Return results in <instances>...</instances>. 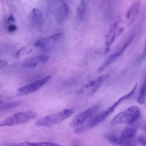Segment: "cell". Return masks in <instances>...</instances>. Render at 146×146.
I'll return each mask as SVG.
<instances>
[{"label":"cell","mask_w":146,"mask_h":146,"mask_svg":"<svg viewBox=\"0 0 146 146\" xmlns=\"http://www.w3.org/2000/svg\"><path fill=\"white\" fill-rule=\"evenodd\" d=\"M87 3L85 1L82 0L78 2V3L76 6V16L77 19L82 21H83L87 13Z\"/></svg>","instance_id":"obj_17"},{"label":"cell","mask_w":146,"mask_h":146,"mask_svg":"<svg viewBox=\"0 0 146 146\" xmlns=\"http://www.w3.org/2000/svg\"><path fill=\"white\" fill-rule=\"evenodd\" d=\"M48 60L49 56L47 55H38L25 60L22 66L26 68H32L46 63Z\"/></svg>","instance_id":"obj_13"},{"label":"cell","mask_w":146,"mask_h":146,"mask_svg":"<svg viewBox=\"0 0 146 146\" xmlns=\"http://www.w3.org/2000/svg\"><path fill=\"white\" fill-rule=\"evenodd\" d=\"M124 27L120 21L113 23L110 27L105 37L104 54L108 52L115 40L123 33Z\"/></svg>","instance_id":"obj_7"},{"label":"cell","mask_w":146,"mask_h":146,"mask_svg":"<svg viewBox=\"0 0 146 146\" xmlns=\"http://www.w3.org/2000/svg\"><path fill=\"white\" fill-rule=\"evenodd\" d=\"M36 113L31 111L17 112L1 121V127H12L25 124L34 119Z\"/></svg>","instance_id":"obj_4"},{"label":"cell","mask_w":146,"mask_h":146,"mask_svg":"<svg viewBox=\"0 0 146 146\" xmlns=\"http://www.w3.org/2000/svg\"><path fill=\"white\" fill-rule=\"evenodd\" d=\"M136 36V33H133L131 35L129 36V37L127 38V39L125 41L124 44H123L121 47L113 54H112L99 68L98 71L99 72L102 71L104 68H106L107 66L110 65L112 63L115 62L126 50V48L128 47V46L132 42L133 40L135 37Z\"/></svg>","instance_id":"obj_10"},{"label":"cell","mask_w":146,"mask_h":146,"mask_svg":"<svg viewBox=\"0 0 146 146\" xmlns=\"http://www.w3.org/2000/svg\"><path fill=\"white\" fill-rule=\"evenodd\" d=\"M54 9H50V11L53 10L54 15L56 19V21L59 24H62L65 22L67 19L69 12L70 9L67 4L62 1H58L57 5L52 6Z\"/></svg>","instance_id":"obj_11"},{"label":"cell","mask_w":146,"mask_h":146,"mask_svg":"<svg viewBox=\"0 0 146 146\" xmlns=\"http://www.w3.org/2000/svg\"><path fill=\"white\" fill-rule=\"evenodd\" d=\"M21 102L18 100L12 101V102H3L1 101L0 103V110L5 111L8 110L12 108H14L21 104Z\"/></svg>","instance_id":"obj_19"},{"label":"cell","mask_w":146,"mask_h":146,"mask_svg":"<svg viewBox=\"0 0 146 146\" xmlns=\"http://www.w3.org/2000/svg\"><path fill=\"white\" fill-rule=\"evenodd\" d=\"M64 34L62 33H58L52 35L40 38L36 40L34 46L40 50H51L55 48L63 39Z\"/></svg>","instance_id":"obj_6"},{"label":"cell","mask_w":146,"mask_h":146,"mask_svg":"<svg viewBox=\"0 0 146 146\" xmlns=\"http://www.w3.org/2000/svg\"><path fill=\"white\" fill-rule=\"evenodd\" d=\"M141 114L140 109L136 106H131L125 110L117 113L111 120V125L117 124H132L140 117Z\"/></svg>","instance_id":"obj_2"},{"label":"cell","mask_w":146,"mask_h":146,"mask_svg":"<svg viewBox=\"0 0 146 146\" xmlns=\"http://www.w3.org/2000/svg\"><path fill=\"white\" fill-rule=\"evenodd\" d=\"M10 146H61V145L57 143H51V142L25 141L22 143H13L10 145Z\"/></svg>","instance_id":"obj_18"},{"label":"cell","mask_w":146,"mask_h":146,"mask_svg":"<svg viewBox=\"0 0 146 146\" xmlns=\"http://www.w3.org/2000/svg\"><path fill=\"white\" fill-rule=\"evenodd\" d=\"M145 107H146V103H145Z\"/></svg>","instance_id":"obj_28"},{"label":"cell","mask_w":146,"mask_h":146,"mask_svg":"<svg viewBox=\"0 0 146 146\" xmlns=\"http://www.w3.org/2000/svg\"><path fill=\"white\" fill-rule=\"evenodd\" d=\"M6 30L9 33H14L17 30V27L15 23L10 24L6 26Z\"/></svg>","instance_id":"obj_23"},{"label":"cell","mask_w":146,"mask_h":146,"mask_svg":"<svg viewBox=\"0 0 146 146\" xmlns=\"http://www.w3.org/2000/svg\"><path fill=\"white\" fill-rule=\"evenodd\" d=\"M74 113L71 108H66L60 111L44 116L35 122L38 127H48L61 123L71 116Z\"/></svg>","instance_id":"obj_3"},{"label":"cell","mask_w":146,"mask_h":146,"mask_svg":"<svg viewBox=\"0 0 146 146\" xmlns=\"http://www.w3.org/2000/svg\"><path fill=\"white\" fill-rule=\"evenodd\" d=\"M146 100V80L143 82L140 90L137 102L140 104H144Z\"/></svg>","instance_id":"obj_21"},{"label":"cell","mask_w":146,"mask_h":146,"mask_svg":"<svg viewBox=\"0 0 146 146\" xmlns=\"http://www.w3.org/2000/svg\"><path fill=\"white\" fill-rule=\"evenodd\" d=\"M137 131V126L134 124L128 125L121 132L120 137L124 139L131 140V139L136 135Z\"/></svg>","instance_id":"obj_16"},{"label":"cell","mask_w":146,"mask_h":146,"mask_svg":"<svg viewBox=\"0 0 146 146\" xmlns=\"http://www.w3.org/2000/svg\"><path fill=\"white\" fill-rule=\"evenodd\" d=\"M100 108V104H96L92 106L87 110L76 114L70 123L71 127H77L82 125L87 120L91 119L98 112Z\"/></svg>","instance_id":"obj_8"},{"label":"cell","mask_w":146,"mask_h":146,"mask_svg":"<svg viewBox=\"0 0 146 146\" xmlns=\"http://www.w3.org/2000/svg\"><path fill=\"white\" fill-rule=\"evenodd\" d=\"M106 138L113 146H135L131 140H124L120 136H119L114 134H107Z\"/></svg>","instance_id":"obj_15"},{"label":"cell","mask_w":146,"mask_h":146,"mask_svg":"<svg viewBox=\"0 0 146 146\" xmlns=\"http://www.w3.org/2000/svg\"><path fill=\"white\" fill-rule=\"evenodd\" d=\"M137 87V83H136L135 86L133 87L132 90L128 92L125 95L122 96L121 98H120L119 99H117L116 102H115L111 106L108 107L107 108H106L105 110L103 111L102 112L99 113L98 114L95 115L93 116L88 121L87 124L85 126H83V127H80L75 129V132L79 133L82 132L85 130H87V129L93 128L102 121H103L106 119H107L116 108L117 107L119 106V104L122 103L123 102L129 99L135 93L136 91V90Z\"/></svg>","instance_id":"obj_1"},{"label":"cell","mask_w":146,"mask_h":146,"mask_svg":"<svg viewBox=\"0 0 146 146\" xmlns=\"http://www.w3.org/2000/svg\"><path fill=\"white\" fill-rule=\"evenodd\" d=\"M74 146H79V145H74Z\"/></svg>","instance_id":"obj_27"},{"label":"cell","mask_w":146,"mask_h":146,"mask_svg":"<svg viewBox=\"0 0 146 146\" xmlns=\"http://www.w3.org/2000/svg\"><path fill=\"white\" fill-rule=\"evenodd\" d=\"M109 76L108 74H105L90 80L77 91V95L85 98L92 96L108 79Z\"/></svg>","instance_id":"obj_5"},{"label":"cell","mask_w":146,"mask_h":146,"mask_svg":"<svg viewBox=\"0 0 146 146\" xmlns=\"http://www.w3.org/2000/svg\"><path fill=\"white\" fill-rule=\"evenodd\" d=\"M7 64V61H6V60H3V59L0 60V67H1L5 66Z\"/></svg>","instance_id":"obj_25"},{"label":"cell","mask_w":146,"mask_h":146,"mask_svg":"<svg viewBox=\"0 0 146 146\" xmlns=\"http://www.w3.org/2000/svg\"><path fill=\"white\" fill-rule=\"evenodd\" d=\"M51 75H47L42 79L29 83L22 87H21L17 90L16 95L18 96H24L33 93L44 86L51 79Z\"/></svg>","instance_id":"obj_9"},{"label":"cell","mask_w":146,"mask_h":146,"mask_svg":"<svg viewBox=\"0 0 146 146\" xmlns=\"http://www.w3.org/2000/svg\"><path fill=\"white\" fill-rule=\"evenodd\" d=\"M141 8V1L133 2L128 8L125 13V22L127 26H131L136 19Z\"/></svg>","instance_id":"obj_12"},{"label":"cell","mask_w":146,"mask_h":146,"mask_svg":"<svg viewBox=\"0 0 146 146\" xmlns=\"http://www.w3.org/2000/svg\"><path fill=\"white\" fill-rule=\"evenodd\" d=\"M144 129H145V132H146V125L144 127Z\"/></svg>","instance_id":"obj_26"},{"label":"cell","mask_w":146,"mask_h":146,"mask_svg":"<svg viewBox=\"0 0 146 146\" xmlns=\"http://www.w3.org/2000/svg\"><path fill=\"white\" fill-rule=\"evenodd\" d=\"M138 141L142 146H146V135L141 133L138 137Z\"/></svg>","instance_id":"obj_22"},{"label":"cell","mask_w":146,"mask_h":146,"mask_svg":"<svg viewBox=\"0 0 146 146\" xmlns=\"http://www.w3.org/2000/svg\"><path fill=\"white\" fill-rule=\"evenodd\" d=\"M145 56H146V39H145V45H144L143 50L142 51V52L139 58V60L141 61V60H143L145 58Z\"/></svg>","instance_id":"obj_24"},{"label":"cell","mask_w":146,"mask_h":146,"mask_svg":"<svg viewBox=\"0 0 146 146\" xmlns=\"http://www.w3.org/2000/svg\"><path fill=\"white\" fill-rule=\"evenodd\" d=\"M33 51V48L30 46H25L19 48L14 55L15 59H19L22 56L30 54Z\"/></svg>","instance_id":"obj_20"},{"label":"cell","mask_w":146,"mask_h":146,"mask_svg":"<svg viewBox=\"0 0 146 146\" xmlns=\"http://www.w3.org/2000/svg\"><path fill=\"white\" fill-rule=\"evenodd\" d=\"M30 21L32 26L40 29L43 25V16L42 11L38 8H33L30 13Z\"/></svg>","instance_id":"obj_14"}]
</instances>
